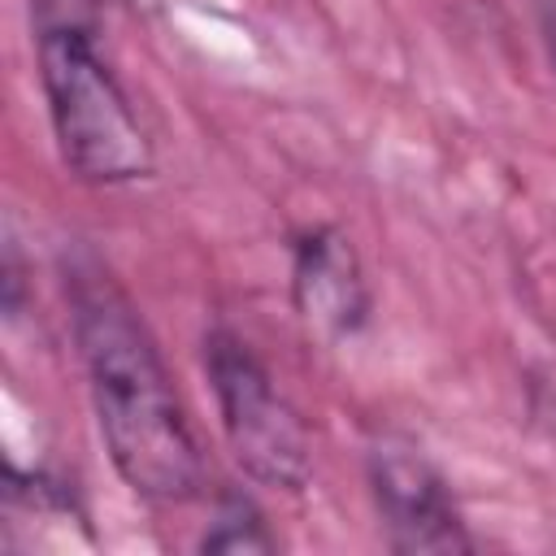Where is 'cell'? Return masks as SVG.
<instances>
[{
	"instance_id": "6da1fadb",
	"label": "cell",
	"mask_w": 556,
	"mask_h": 556,
	"mask_svg": "<svg viewBox=\"0 0 556 556\" xmlns=\"http://www.w3.org/2000/svg\"><path fill=\"white\" fill-rule=\"evenodd\" d=\"M70 308L96 426L122 482L156 504H182L200 495L204 465L195 434L130 295L109 269L74 265Z\"/></svg>"
},
{
	"instance_id": "52a82bcc",
	"label": "cell",
	"mask_w": 556,
	"mask_h": 556,
	"mask_svg": "<svg viewBox=\"0 0 556 556\" xmlns=\"http://www.w3.org/2000/svg\"><path fill=\"white\" fill-rule=\"evenodd\" d=\"M543 17H547V39H552V56H556V0H543Z\"/></svg>"
},
{
	"instance_id": "5b68a950",
	"label": "cell",
	"mask_w": 556,
	"mask_h": 556,
	"mask_svg": "<svg viewBox=\"0 0 556 556\" xmlns=\"http://www.w3.org/2000/svg\"><path fill=\"white\" fill-rule=\"evenodd\" d=\"M291 295L304 326L321 339L352 334L369 313V291L352 243L334 226H313L295 239Z\"/></svg>"
},
{
	"instance_id": "8992f818",
	"label": "cell",
	"mask_w": 556,
	"mask_h": 556,
	"mask_svg": "<svg viewBox=\"0 0 556 556\" xmlns=\"http://www.w3.org/2000/svg\"><path fill=\"white\" fill-rule=\"evenodd\" d=\"M204 552H269L274 547V534L265 530L261 513L243 500V495H226L213 526L204 530L200 539Z\"/></svg>"
},
{
	"instance_id": "277c9868",
	"label": "cell",
	"mask_w": 556,
	"mask_h": 556,
	"mask_svg": "<svg viewBox=\"0 0 556 556\" xmlns=\"http://www.w3.org/2000/svg\"><path fill=\"white\" fill-rule=\"evenodd\" d=\"M369 491L395 552H465V517L443 473L408 439H378L369 452Z\"/></svg>"
},
{
	"instance_id": "7a4b0ae2",
	"label": "cell",
	"mask_w": 556,
	"mask_h": 556,
	"mask_svg": "<svg viewBox=\"0 0 556 556\" xmlns=\"http://www.w3.org/2000/svg\"><path fill=\"white\" fill-rule=\"evenodd\" d=\"M39 83L70 174L100 187L152 174L148 135L122 83L78 26H52L39 35Z\"/></svg>"
},
{
	"instance_id": "3957f363",
	"label": "cell",
	"mask_w": 556,
	"mask_h": 556,
	"mask_svg": "<svg viewBox=\"0 0 556 556\" xmlns=\"http://www.w3.org/2000/svg\"><path fill=\"white\" fill-rule=\"evenodd\" d=\"M204 369L235 460L265 486L300 491L308 478V430L256 352L239 334L213 330L204 343Z\"/></svg>"
},
{
	"instance_id": "ba28073f",
	"label": "cell",
	"mask_w": 556,
	"mask_h": 556,
	"mask_svg": "<svg viewBox=\"0 0 556 556\" xmlns=\"http://www.w3.org/2000/svg\"><path fill=\"white\" fill-rule=\"evenodd\" d=\"M91 4H117V0H91Z\"/></svg>"
}]
</instances>
